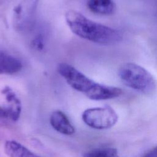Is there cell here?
<instances>
[{
  "label": "cell",
  "mask_w": 157,
  "mask_h": 157,
  "mask_svg": "<svg viewBox=\"0 0 157 157\" xmlns=\"http://www.w3.org/2000/svg\"><path fill=\"white\" fill-rule=\"evenodd\" d=\"M65 18L72 32L83 39L105 45L122 40V35L118 30L94 21L75 10L67 11Z\"/></svg>",
  "instance_id": "6da1fadb"
},
{
  "label": "cell",
  "mask_w": 157,
  "mask_h": 157,
  "mask_svg": "<svg viewBox=\"0 0 157 157\" xmlns=\"http://www.w3.org/2000/svg\"><path fill=\"white\" fill-rule=\"evenodd\" d=\"M118 77L127 86L145 94H151L157 88L156 79L146 69L134 63H125L119 68Z\"/></svg>",
  "instance_id": "7a4b0ae2"
},
{
  "label": "cell",
  "mask_w": 157,
  "mask_h": 157,
  "mask_svg": "<svg viewBox=\"0 0 157 157\" xmlns=\"http://www.w3.org/2000/svg\"><path fill=\"white\" fill-rule=\"evenodd\" d=\"M83 122L96 129H106L113 127L118 116L115 110L109 105L86 109L82 115Z\"/></svg>",
  "instance_id": "3957f363"
},
{
  "label": "cell",
  "mask_w": 157,
  "mask_h": 157,
  "mask_svg": "<svg viewBox=\"0 0 157 157\" xmlns=\"http://www.w3.org/2000/svg\"><path fill=\"white\" fill-rule=\"evenodd\" d=\"M39 0H23L13 9V26L18 32H29L34 28Z\"/></svg>",
  "instance_id": "277c9868"
},
{
  "label": "cell",
  "mask_w": 157,
  "mask_h": 157,
  "mask_svg": "<svg viewBox=\"0 0 157 157\" xmlns=\"http://www.w3.org/2000/svg\"><path fill=\"white\" fill-rule=\"evenodd\" d=\"M58 74L74 90L88 96L97 84L74 66L65 63H59L57 67Z\"/></svg>",
  "instance_id": "5b68a950"
},
{
  "label": "cell",
  "mask_w": 157,
  "mask_h": 157,
  "mask_svg": "<svg viewBox=\"0 0 157 157\" xmlns=\"http://www.w3.org/2000/svg\"><path fill=\"white\" fill-rule=\"evenodd\" d=\"M50 123L53 129L64 135L70 136L75 131L67 117L60 110H55L52 113Z\"/></svg>",
  "instance_id": "8992f818"
},
{
  "label": "cell",
  "mask_w": 157,
  "mask_h": 157,
  "mask_svg": "<svg viewBox=\"0 0 157 157\" xmlns=\"http://www.w3.org/2000/svg\"><path fill=\"white\" fill-rule=\"evenodd\" d=\"M122 93V90L119 87L97 83L88 98L94 101L107 100L117 98Z\"/></svg>",
  "instance_id": "52a82bcc"
},
{
  "label": "cell",
  "mask_w": 157,
  "mask_h": 157,
  "mask_svg": "<svg viewBox=\"0 0 157 157\" xmlns=\"http://www.w3.org/2000/svg\"><path fill=\"white\" fill-rule=\"evenodd\" d=\"M22 67V63L18 58L0 49V74H14Z\"/></svg>",
  "instance_id": "ba28073f"
},
{
  "label": "cell",
  "mask_w": 157,
  "mask_h": 157,
  "mask_svg": "<svg viewBox=\"0 0 157 157\" xmlns=\"http://www.w3.org/2000/svg\"><path fill=\"white\" fill-rule=\"evenodd\" d=\"M2 94L7 102V105L6 109L9 117L13 121H18L21 112V104L20 99L13 90L7 86L3 89Z\"/></svg>",
  "instance_id": "9c48e42d"
},
{
  "label": "cell",
  "mask_w": 157,
  "mask_h": 157,
  "mask_svg": "<svg viewBox=\"0 0 157 157\" xmlns=\"http://www.w3.org/2000/svg\"><path fill=\"white\" fill-rule=\"evenodd\" d=\"M4 150L6 155L9 157H42L33 153L20 142L13 140L6 141Z\"/></svg>",
  "instance_id": "30bf717a"
},
{
  "label": "cell",
  "mask_w": 157,
  "mask_h": 157,
  "mask_svg": "<svg viewBox=\"0 0 157 157\" xmlns=\"http://www.w3.org/2000/svg\"><path fill=\"white\" fill-rule=\"evenodd\" d=\"M88 9L94 13L102 15H110L116 10L113 0H87Z\"/></svg>",
  "instance_id": "8fae6325"
},
{
  "label": "cell",
  "mask_w": 157,
  "mask_h": 157,
  "mask_svg": "<svg viewBox=\"0 0 157 157\" xmlns=\"http://www.w3.org/2000/svg\"><path fill=\"white\" fill-rule=\"evenodd\" d=\"M83 157H118V155L116 148L104 147L88 151L83 154Z\"/></svg>",
  "instance_id": "7c38bea8"
},
{
  "label": "cell",
  "mask_w": 157,
  "mask_h": 157,
  "mask_svg": "<svg viewBox=\"0 0 157 157\" xmlns=\"http://www.w3.org/2000/svg\"><path fill=\"white\" fill-rule=\"evenodd\" d=\"M142 157H157V146L148 150Z\"/></svg>",
  "instance_id": "4fadbf2b"
},
{
  "label": "cell",
  "mask_w": 157,
  "mask_h": 157,
  "mask_svg": "<svg viewBox=\"0 0 157 157\" xmlns=\"http://www.w3.org/2000/svg\"><path fill=\"white\" fill-rule=\"evenodd\" d=\"M8 113L6 109V108H2L0 106V118H7Z\"/></svg>",
  "instance_id": "5bb4252c"
}]
</instances>
